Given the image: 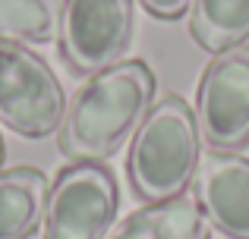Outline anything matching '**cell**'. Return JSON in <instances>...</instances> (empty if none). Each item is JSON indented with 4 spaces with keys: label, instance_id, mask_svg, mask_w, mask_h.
I'll return each instance as SVG.
<instances>
[{
    "label": "cell",
    "instance_id": "cell-1",
    "mask_svg": "<svg viewBox=\"0 0 249 239\" xmlns=\"http://www.w3.org/2000/svg\"><path fill=\"white\" fill-rule=\"evenodd\" d=\"M155 76L142 60H120L89 76L70 98L60 123V151L76 164L110 158L152 111Z\"/></svg>",
    "mask_w": 249,
    "mask_h": 239
},
{
    "label": "cell",
    "instance_id": "cell-2",
    "mask_svg": "<svg viewBox=\"0 0 249 239\" xmlns=\"http://www.w3.org/2000/svg\"><path fill=\"white\" fill-rule=\"evenodd\" d=\"M199 167V126L180 95L161 98L145 113L129 148V183L148 205L183 195Z\"/></svg>",
    "mask_w": 249,
    "mask_h": 239
},
{
    "label": "cell",
    "instance_id": "cell-3",
    "mask_svg": "<svg viewBox=\"0 0 249 239\" xmlns=\"http://www.w3.org/2000/svg\"><path fill=\"white\" fill-rule=\"evenodd\" d=\"M67 95L54 69L13 41H0V123L25 139H44L60 129Z\"/></svg>",
    "mask_w": 249,
    "mask_h": 239
},
{
    "label": "cell",
    "instance_id": "cell-4",
    "mask_svg": "<svg viewBox=\"0 0 249 239\" xmlns=\"http://www.w3.org/2000/svg\"><path fill=\"white\" fill-rule=\"evenodd\" d=\"M57 38L73 73L117 66L133 41V0H63Z\"/></svg>",
    "mask_w": 249,
    "mask_h": 239
},
{
    "label": "cell",
    "instance_id": "cell-5",
    "mask_svg": "<svg viewBox=\"0 0 249 239\" xmlns=\"http://www.w3.org/2000/svg\"><path fill=\"white\" fill-rule=\"evenodd\" d=\"M117 217V183L101 164H70L44 205V239H104Z\"/></svg>",
    "mask_w": 249,
    "mask_h": 239
},
{
    "label": "cell",
    "instance_id": "cell-6",
    "mask_svg": "<svg viewBox=\"0 0 249 239\" xmlns=\"http://www.w3.org/2000/svg\"><path fill=\"white\" fill-rule=\"evenodd\" d=\"M196 126L212 151H237L249 142V48L214 54L196 95Z\"/></svg>",
    "mask_w": 249,
    "mask_h": 239
},
{
    "label": "cell",
    "instance_id": "cell-7",
    "mask_svg": "<svg viewBox=\"0 0 249 239\" xmlns=\"http://www.w3.org/2000/svg\"><path fill=\"white\" fill-rule=\"evenodd\" d=\"M193 179L208 223L231 239H249V160L233 151H208Z\"/></svg>",
    "mask_w": 249,
    "mask_h": 239
},
{
    "label": "cell",
    "instance_id": "cell-8",
    "mask_svg": "<svg viewBox=\"0 0 249 239\" xmlns=\"http://www.w3.org/2000/svg\"><path fill=\"white\" fill-rule=\"evenodd\" d=\"M48 176L35 167L0 170V239H29L44 221Z\"/></svg>",
    "mask_w": 249,
    "mask_h": 239
},
{
    "label": "cell",
    "instance_id": "cell-9",
    "mask_svg": "<svg viewBox=\"0 0 249 239\" xmlns=\"http://www.w3.org/2000/svg\"><path fill=\"white\" fill-rule=\"evenodd\" d=\"M107 239H208V217L196 195H177L133 211Z\"/></svg>",
    "mask_w": 249,
    "mask_h": 239
},
{
    "label": "cell",
    "instance_id": "cell-10",
    "mask_svg": "<svg viewBox=\"0 0 249 239\" xmlns=\"http://www.w3.org/2000/svg\"><path fill=\"white\" fill-rule=\"evenodd\" d=\"M189 35L212 54L240 48L249 38V0H193Z\"/></svg>",
    "mask_w": 249,
    "mask_h": 239
},
{
    "label": "cell",
    "instance_id": "cell-11",
    "mask_svg": "<svg viewBox=\"0 0 249 239\" xmlns=\"http://www.w3.org/2000/svg\"><path fill=\"white\" fill-rule=\"evenodd\" d=\"M60 32V0H0V41L41 44Z\"/></svg>",
    "mask_w": 249,
    "mask_h": 239
},
{
    "label": "cell",
    "instance_id": "cell-12",
    "mask_svg": "<svg viewBox=\"0 0 249 239\" xmlns=\"http://www.w3.org/2000/svg\"><path fill=\"white\" fill-rule=\"evenodd\" d=\"M139 3L158 19H177V16H183V13L189 10L193 0H139Z\"/></svg>",
    "mask_w": 249,
    "mask_h": 239
},
{
    "label": "cell",
    "instance_id": "cell-13",
    "mask_svg": "<svg viewBox=\"0 0 249 239\" xmlns=\"http://www.w3.org/2000/svg\"><path fill=\"white\" fill-rule=\"evenodd\" d=\"M0 164H3V139H0Z\"/></svg>",
    "mask_w": 249,
    "mask_h": 239
}]
</instances>
